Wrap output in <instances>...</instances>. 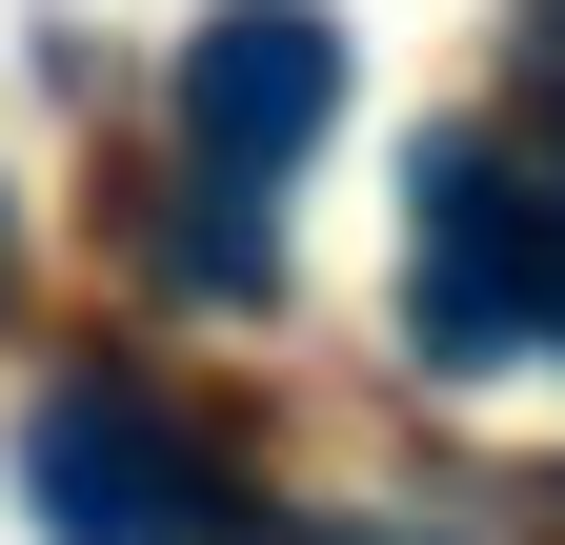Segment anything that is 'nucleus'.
Segmentation results:
<instances>
[{"label": "nucleus", "instance_id": "nucleus-1", "mask_svg": "<svg viewBox=\"0 0 565 545\" xmlns=\"http://www.w3.org/2000/svg\"><path fill=\"white\" fill-rule=\"evenodd\" d=\"M404 323H424V364H525V344H565V162H525V142H424V182H404Z\"/></svg>", "mask_w": 565, "mask_h": 545}, {"label": "nucleus", "instance_id": "nucleus-2", "mask_svg": "<svg viewBox=\"0 0 565 545\" xmlns=\"http://www.w3.org/2000/svg\"><path fill=\"white\" fill-rule=\"evenodd\" d=\"M21 485H41V545H223V464L141 384H61L21 425Z\"/></svg>", "mask_w": 565, "mask_h": 545}, {"label": "nucleus", "instance_id": "nucleus-3", "mask_svg": "<svg viewBox=\"0 0 565 545\" xmlns=\"http://www.w3.org/2000/svg\"><path fill=\"white\" fill-rule=\"evenodd\" d=\"M323 121H343V21H323V0H223V21L182 41V162L202 182L263 202Z\"/></svg>", "mask_w": 565, "mask_h": 545}, {"label": "nucleus", "instance_id": "nucleus-4", "mask_svg": "<svg viewBox=\"0 0 565 545\" xmlns=\"http://www.w3.org/2000/svg\"><path fill=\"white\" fill-rule=\"evenodd\" d=\"M323 545H384V525H323Z\"/></svg>", "mask_w": 565, "mask_h": 545}, {"label": "nucleus", "instance_id": "nucleus-5", "mask_svg": "<svg viewBox=\"0 0 565 545\" xmlns=\"http://www.w3.org/2000/svg\"><path fill=\"white\" fill-rule=\"evenodd\" d=\"M0 263H21V223H0Z\"/></svg>", "mask_w": 565, "mask_h": 545}]
</instances>
